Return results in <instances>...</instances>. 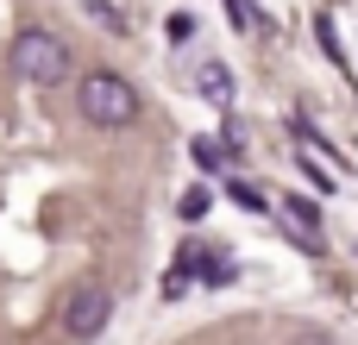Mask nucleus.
Masks as SVG:
<instances>
[{
	"label": "nucleus",
	"instance_id": "obj_7",
	"mask_svg": "<svg viewBox=\"0 0 358 345\" xmlns=\"http://www.w3.org/2000/svg\"><path fill=\"white\" fill-rule=\"evenodd\" d=\"M195 163H201V170H220V145H214V138H195Z\"/></svg>",
	"mask_w": 358,
	"mask_h": 345
},
{
	"label": "nucleus",
	"instance_id": "obj_11",
	"mask_svg": "<svg viewBox=\"0 0 358 345\" xmlns=\"http://www.w3.org/2000/svg\"><path fill=\"white\" fill-rule=\"evenodd\" d=\"M308 345H321V339H308Z\"/></svg>",
	"mask_w": 358,
	"mask_h": 345
},
{
	"label": "nucleus",
	"instance_id": "obj_4",
	"mask_svg": "<svg viewBox=\"0 0 358 345\" xmlns=\"http://www.w3.org/2000/svg\"><path fill=\"white\" fill-rule=\"evenodd\" d=\"M283 226H289V239H296L302 251H321V245H327L321 214H315V201H302V195H283Z\"/></svg>",
	"mask_w": 358,
	"mask_h": 345
},
{
	"label": "nucleus",
	"instance_id": "obj_10",
	"mask_svg": "<svg viewBox=\"0 0 358 345\" xmlns=\"http://www.w3.org/2000/svg\"><path fill=\"white\" fill-rule=\"evenodd\" d=\"M233 201H239V207H264V195H258L252 182H233Z\"/></svg>",
	"mask_w": 358,
	"mask_h": 345
},
{
	"label": "nucleus",
	"instance_id": "obj_2",
	"mask_svg": "<svg viewBox=\"0 0 358 345\" xmlns=\"http://www.w3.org/2000/svg\"><path fill=\"white\" fill-rule=\"evenodd\" d=\"M13 69H19L25 82L50 88V82L69 75V44L50 38V31H19V38H13Z\"/></svg>",
	"mask_w": 358,
	"mask_h": 345
},
{
	"label": "nucleus",
	"instance_id": "obj_6",
	"mask_svg": "<svg viewBox=\"0 0 358 345\" xmlns=\"http://www.w3.org/2000/svg\"><path fill=\"white\" fill-rule=\"evenodd\" d=\"M82 6H88V13H94L107 31H126V19H120V6H113V0H82Z\"/></svg>",
	"mask_w": 358,
	"mask_h": 345
},
{
	"label": "nucleus",
	"instance_id": "obj_8",
	"mask_svg": "<svg viewBox=\"0 0 358 345\" xmlns=\"http://www.w3.org/2000/svg\"><path fill=\"white\" fill-rule=\"evenodd\" d=\"M201 214H208V189H189L182 195V220H201Z\"/></svg>",
	"mask_w": 358,
	"mask_h": 345
},
{
	"label": "nucleus",
	"instance_id": "obj_5",
	"mask_svg": "<svg viewBox=\"0 0 358 345\" xmlns=\"http://www.w3.org/2000/svg\"><path fill=\"white\" fill-rule=\"evenodd\" d=\"M195 88L208 94V101H233V75H227V63H201V75H195Z\"/></svg>",
	"mask_w": 358,
	"mask_h": 345
},
{
	"label": "nucleus",
	"instance_id": "obj_3",
	"mask_svg": "<svg viewBox=\"0 0 358 345\" xmlns=\"http://www.w3.org/2000/svg\"><path fill=\"white\" fill-rule=\"evenodd\" d=\"M113 321V295H107V283H82V289H69V302H63V333L76 345L101 339V327Z\"/></svg>",
	"mask_w": 358,
	"mask_h": 345
},
{
	"label": "nucleus",
	"instance_id": "obj_1",
	"mask_svg": "<svg viewBox=\"0 0 358 345\" xmlns=\"http://www.w3.org/2000/svg\"><path fill=\"white\" fill-rule=\"evenodd\" d=\"M76 107H82V119H88V126H101V132H120V126H132V119H138V94H132V82H126V75H113V69L82 75Z\"/></svg>",
	"mask_w": 358,
	"mask_h": 345
},
{
	"label": "nucleus",
	"instance_id": "obj_9",
	"mask_svg": "<svg viewBox=\"0 0 358 345\" xmlns=\"http://www.w3.org/2000/svg\"><path fill=\"white\" fill-rule=\"evenodd\" d=\"M170 38H176V44L195 38V19H189V13H170Z\"/></svg>",
	"mask_w": 358,
	"mask_h": 345
}]
</instances>
